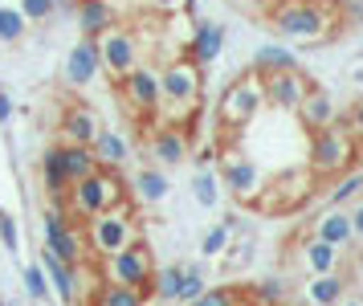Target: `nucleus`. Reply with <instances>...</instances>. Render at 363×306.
<instances>
[{
	"label": "nucleus",
	"instance_id": "17",
	"mask_svg": "<svg viewBox=\"0 0 363 306\" xmlns=\"http://www.w3.org/2000/svg\"><path fill=\"white\" fill-rule=\"evenodd\" d=\"M37 266L45 270V278H50V290L62 298V306H78V302H82V290H78V270L62 266L50 249H41V261H37Z\"/></svg>",
	"mask_w": 363,
	"mask_h": 306
},
{
	"label": "nucleus",
	"instance_id": "29",
	"mask_svg": "<svg viewBox=\"0 0 363 306\" xmlns=\"http://www.w3.org/2000/svg\"><path fill=\"white\" fill-rule=\"evenodd\" d=\"M167 176L160 172V168H143L139 176H135V196L143 200V204H160V200H167Z\"/></svg>",
	"mask_w": 363,
	"mask_h": 306
},
{
	"label": "nucleus",
	"instance_id": "11",
	"mask_svg": "<svg viewBox=\"0 0 363 306\" xmlns=\"http://www.w3.org/2000/svg\"><path fill=\"white\" fill-rule=\"evenodd\" d=\"M118 90H123V102H127L135 114L160 111V70H155V65L143 62L139 70H131L127 78L118 82Z\"/></svg>",
	"mask_w": 363,
	"mask_h": 306
},
{
	"label": "nucleus",
	"instance_id": "18",
	"mask_svg": "<svg viewBox=\"0 0 363 306\" xmlns=\"http://www.w3.org/2000/svg\"><path fill=\"white\" fill-rule=\"evenodd\" d=\"M220 49H225V25H216V21H200L196 29H192L188 62H196L200 70H204V65H213L216 58H220Z\"/></svg>",
	"mask_w": 363,
	"mask_h": 306
},
{
	"label": "nucleus",
	"instance_id": "34",
	"mask_svg": "<svg viewBox=\"0 0 363 306\" xmlns=\"http://www.w3.org/2000/svg\"><path fill=\"white\" fill-rule=\"evenodd\" d=\"M355 196H363V172H351V176H343L330 188V209H343L347 200H355Z\"/></svg>",
	"mask_w": 363,
	"mask_h": 306
},
{
	"label": "nucleus",
	"instance_id": "24",
	"mask_svg": "<svg viewBox=\"0 0 363 306\" xmlns=\"http://www.w3.org/2000/svg\"><path fill=\"white\" fill-rule=\"evenodd\" d=\"M78 29L86 37H102L106 29H115V9L111 0H78Z\"/></svg>",
	"mask_w": 363,
	"mask_h": 306
},
{
	"label": "nucleus",
	"instance_id": "35",
	"mask_svg": "<svg viewBox=\"0 0 363 306\" xmlns=\"http://www.w3.org/2000/svg\"><path fill=\"white\" fill-rule=\"evenodd\" d=\"M21 282H25V294L33 298V302H45L50 298V278H45V270L41 266H25V274H21Z\"/></svg>",
	"mask_w": 363,
	"mask_h": 306
},
{
	"label": "nucleus",
	"instance_id": "13",
	"mask_svg": "<svg viewBox=\"0 0 363 306\" xmlns=\"http://www.w3.org/2000/svg\"><path fill=\"white\" fill-rule=\"evenodd\" d=\"M57 131H62V143L90 147L94 139H99L102 119L94 114V106H86V102H69L66 114H62V123H57Z\"/></svg>",
	"mask_w": 363,
	"mask_h": 306
},
{
	"label": "nucleus",
	"instance_id": "46",
	"mask_svg": "<svg viewBox=\"0 0 363 306\" xmlns=\"http://www.w3.org/2000/svg\"><path fill=\"white\" fill-rule=\"evenodd\" d=\"M253 4H274V0H253Z\"/></svg>",
	"mask_w": 363,
	"mask_h": 306
},
{
	"label": "nucleus",
	"instance_id": "12",
	"mask_svg": "<svg viewBox=\"0 0 363 306\" xmlns=\"http://www.w3.org/2000/svg\"><path fill=\"white\" fill-rule=\"evenodd\" d=\"M102 70V58H99V41L94 37H82L78 45L66 53V65H62V78H66V86H74V90H82V86H90V82L99 78Z\"/></svg>",
	"mask_w": 363,
	"mask_h": 306
},
{
	"label": "nucleus",
	"instance_id": "27",
	"mask_svg": "<svg viewBox=\"0 0 363 306\" xmlns=\"http://www.w3.org/2000/svg\"><path fill=\"white\" fill-rule=\"evenodd\" d=\"M343 278L339 274H323V278H311L306 282V302L311 306H339L343 302Z\"/></svg>",
	"mask_w": 363,
	"mask_h": 306
},
{
	"label": "nucleus",
	"instance_id": "6",
	"mask_svg": "<svg viewBox=\"0 0 363 306\" xmlns=\"http://www.w3.org/2000/svg\"><path fill=\"white\" fill-rule=\"evenodd\" d=\"M102 274H106V286H127V290L147 294L151 278H155V261H151V249L143 241L127 245L123 253H111L102 258Z\"/></svg>",
	"mask_w": 363,
	"mask_h": 306
},
{
	"label": "nucleus",
	"instance_id": "14",
	"mask_svg": "<svg viewBox=\"0 0 363 306\" xmlns=\"http://www.w3.org/2000/svg\"><path fill=\"white\" fill-rule=\"evenodd\" d=\"M262 86H265V102H274V106H281V111H298V106H302V98H306V90H311V82H306L302 70L265 74Z\"/></svg>",
	"mask_w": 363,
	"mask_h": 306
},
{
	"label": "nucleus",
	"instance_id": "10",
	"mask_svg": "<svg viewBox=\"0 0 363 306\" xmlns=\"http://www.w3.org/2000/svg\"><path fill=\"white\" fill-rule=\"evenodd\" d=\"M311 184H314V176L306 172V168L286 172V176H278L269 188H262V196H257V209H274V212L298 209V204L311 196Z\"/></svg>",
	"mask_w": 363,
	"mask_h": 306
},
{
	"label": "nucleus",
	"instance_id": "45",
	"mask_svg": "<svg viewBox=\"0 0 363 306\" xmlns=\"http://www.w3.org/2000/svg\"><path fill=\"white\" fill-rule=\"evenodd\" d=\"M339 306H363V298H343Z\"/></svg>",
	"mask_w": 363,
	"mask_h": 306
},
{
	"label": "nucleus",
	"instance_id": "5",
	"mask_svg": "<svg viewBox=\"0 0 363 306\" xmlns=\"http://www.w3.org/2000/svg\"><path fill=\"white\" fill-rule=\"evenodd\" d=\"M265 106V86H262V74H241V78L229 82V90L220 94V102H216V119H220V127H245V123H253L257 119V111Z\"/></svg>",
	"mask_w": 363,
	"mask_h": 306
},
{
	"label": "nucleus",
	"instance_id": "22",
	"mask_svg": "<svg viewBox=\"0 0 363 306\" xmlns=\"http://www.w3.org/2000/svg\"><path fill=\"white\" fill-rule=\"evenodd\" d=\"M298 114H302V123L311 131H323V127H335V98L327 94V90H306V98H302V106H298Z\"/></svg>",
	"mask_w": 363,
	"mask_h": 306
},
{
	"label": "nucleus",
	"instance_id": "8",
	"mask_svg": "<svg viewBox=\"0 0 363 306\" xmlns=\"http://www.w3.org/2000/svg\"><path fill=\"white\" fill-rule=\"evenodd\" d=\"M99 41V58H102V70L111 74L115 82H123L131 70H139L143 65V53H139V37H135L131 29H106L102 37H94Z\"/></svg>",
	"mask_w": 363,
	"mask_h": 306
},
{
	"label": "nucleus",
	"instance_id": "16",
	"mask_svg": "<svg viewBox=\"0 0 363 306\" xmlns=\"http://www.w3.org/2000/svg\"><path fill=\"white\" fill-rule=\"evenodd\" d=\"M311 237L335 245L339 253H343V249H351V245H355V225H351V212H347V209L318 212V217H314V233H311Z\"/></svg>",
	"mask_w": 363,
	"mask_h": 306
},
{
	"label": "nucleus",
	"instance_id": "9",
	"mask_svg": "<svg viewBox=\"0 0 363 306\" xmlns=\"http://www.w3.org/2000/svg\"><path fill=\"white\" fill-rule=\"evenodd\" d=\"M45 249H50L62 266H69V270H78L86 261V253H90V249H86V237L78 233V225L66 221L57 209L45 212Z\"/></svg>",
	"mask_w": 363,
	"mask_h": 306
},
{
	"label": "nucleus",
	"instance_id": "19",
	"mask_svg": "<svg viewBox=\"0 0 363 306\" xmlns=\"http://www.w3.org/2000/svg\"><path fill=\"white\" fill-rule=\"evenodd\" d=\"M41 180H45V192H50V209L66 212L69 180H66V168H62V147L57 143L45 147V155H41Z\"/></svg>",
	"mask_w": 363,
	"mask_h": 306
},
{
	"label": "nucleus",
	"instance_id": "32",
	"mask_svg": "<svg viewBox=\"0 0 363 306\" xmlns=\"http://www.w3.org/2000/svg\"><path fill=\"white\" fill-rule=\"evenodd\" d=\"M208 290V278L200 266H184V282H180V306H192L200 294Z\"/></svg>",
	"mask_w": 363,
	"mask_h": 306
},
{
	"label": "nucleus",
	"instance_id": "39",
	"mask_svg": "<svg viewBox=\"0 0 363 306\" xmlns=\"http://www.w3.org/2000/svg\"><path fill=\"white\" fill-rule=\"evenodd\" d=\"M257 298H262L265 306H278L281 298H286V286H281L278 278H265L262 286H257Z\"/></svg>",
	"mask_w": 363,
	"mask_h": 306
},
{
	"label": "nucleus",
	"instance_id": "20",
	"mask_svg": "<svg viewBox=\"0 0 363 306\" xmlns=\"http://www.w3.org/2000/svg\"><path fill=\"white\" fill-rule=\"evenodd\" d=\"M298 261H302V270L311 278H323V274H339V261H343V253L335 249V245L318 241V237H306L302 241V249H298Z\"/></svg>",
	"mask_w": 363,
	"mask_h": 306
},
{
	"label": "nucleus",
	"instance_id": "36",
	"mask_svg": "<svg viewBox=\"0 0 363 306\" xmlns=\"http://www.w3.org/2000/svg\"><path fill=\"white\" fill-rule=\"evenodd\" d=\"M25 16H21V9H9V4H0V41H21L25 37Z\"/></svg>",
	"mask_w": 363,
	"mask_h": 306
},
{
	"label": "nucleus",
	"instance_id": "44",
	"mask_svg": "<svg viewBox=\"0 0 363 306\" xmlns=\"http://www.w3.org/2000/svg\"><path fill=\"white\" fill-rule=\"evenodd\" d=\"M351 225H355V241L363 245V196H359V204H355V212H351Z\"/></svg>",
	"mask_w": 363,
	"mask_h": 306
},
{
	"label": "nucleus",
	"instance_id": "42",
	"mask_svg": "<svg viewBox=\"0 0 363 306\" xmlns=\"http://www.w3.org/2000/svg\"><path fill=\"white\" fill-rule=\"evenodd\" d=\"M229 253H233V258H229V270H237V266H249V258H253V249H249V241H245V245H233Z\"/></svg>",
	"mask_w": 363,
	"mask_h": 306
},
{
	"label": "nucleus",
	"instance_id": "31",
	"mask_svg": "<svg viewBox=\"0 0 363 306\" xmlns=\"http://www.w3.org/2000/svg\"><path fill=\"white\" fill-rule=\"evenodd\" d=\"M192 196H196L200 209H216V204H220V180H216L213 172H196V180H192Z\"/></svg>",
	"mask_w": 363,
	"mask_h": 306
},
{
	"label": "nucleus",
	"instance_id": "41",
	"mask_svg": "<svg viewBox=\"0 0 363 306\" xmlns=\"http://www.w3.org/2000/svg\"><path fill=\"white\" fill-rule=\"evenodd\" d=\"M147 4L155 9V13H164V16H176V13H188V9H192L196 0H147Z\"/></svg>",
	"mask_w": 363,
	"mask_h": 306
},
{
	"label": "nucleus",
	"instance_id": "40",
	"mask_svg": "<svg viewBox=\"0 0 363 306\" xmlns=\"http://www.w3.org/2000/svg\"><path fill=\"white\" fill-rule=\"evenodd\" d=\"M347 135L355 139V147H363V98L351 106V114H347Z\"/></svg>",
	"mask_w": 363,
	"mask_h": 306
},
{
	"label": "nucleus",
	"instance_id": "15",
	"mask_svg": "<svg viewBox=\"0 0 363 306\" xmlns=\"http://www.w3.org/2000/svg\"><path fill=\"white\" fill-rule=\"evenodd\" d=\"M225 188H229L241 204H257L265 180H262V172H257V163L253 160H245V155H229V160H225Z\"/></svg>",
	"mask_w": 363,
	"mask_h": 306
},
{
	"label": "nucleus",
	"instance_id": "28",
	"mask_svg": "<svg viewBox=\"0 0 363 306\" xmlns=\"http://www.w3.org/2000/svg\"><path fill=\"white\" fill-rule=\"evenodd\" d=\"M281 70H298V58L290 53V49L281 45H262L257 53H253V74H281Z\"/></svg>",
	"mask_w": 363,
	"mask_h": 306
},
{
	"label": "nucleus",
	"instance_id": "7",
	"mask_svg": "<svg viewBox=\"0 0 363 306\" xmlns=\"http://www.w3.org/2000/svg\"><path fill=\"white\" fill-rule=\"evenodd\" d=\"M355 160V139L347 127H323L311 139V176H339Z\"/></svg>",
	"mask_w": 363,
	"mask_h": 306
},
{
	"label": "nucleus",
	"instance_id": "47",
	"mask_svg": "<svg viewBox=\"0 0 363 306\" xmlns=\"http://www.w3.org/2000/svg\"><path fill=\"white\" fill-rule=\"evenodd\" d=\"M53 4H57V9H62V0H53Z\"/></svg>",
	"mask_w": 363,
	"mask_h": 306
},
{
	"label": "nucleus",
	"instance_id": "43",
	"mask_svg": "<svg viewBox=\"0 0 363 306\" xmlns=\"http://www.w3.org/2000/svg\"><path fill=\"white\" fill-rule=\"evenodd\" d=\"M4 123H13V98H9V90L0 86V127Z\"/></svg>",
	"mask_w": 363,
	"mask_h": 306
},
{
	"label": "nucleus",
	"instance_id": "26",
	"mask_svg": "<svg viewBox=\"0 0 363 306\" xmlns=\"http://www.w3.org/2000/svg\"><path fill=\"white\" fill-rule=\"evenodd\" d=\"M180 282H184V266H164V270H155V278H151V290L147 298H155V302H180Z\"/></svg>",
	"mask_w": 363,
	"mask_h": 306
},
{
	"label": "nucleus",
	"instance_id": "37",
	"mask_svg": "<svg viewBox=\"0 0 363 306\" xmlns=\"http://www.w3.org/2000/svg\"><path fill=\"white\" fill-rule=\"evenodd\" d=\"M192 306H241V298H237L233 286H208V290L200 294Z\"/></svg>",
	"mask_w": 363,
	"mask_h": 306
},
{
	"label": "nucleus",
	"instance_id": "48",
	"mask_svg": "<svg viewBox=\"0 0 363 306\" xmlns=\"http://www.w3.org/2000/svg\"><path fill=\"white\" fill-rule=\"evenodd\" d=\"M0 306H4V298H0Z\"/></svg>",
	"mask_w": 363,
	"mask_h": 306
},
{
	"label": "nucleus",
	"instance_id": "4",
	"mask_svg": "<svg viewBox=\"0 0 363 306\" xmlns=\"http://www.w3.org/2000/svg\"><path fill=\"white\" fill-rule=\"evenodd\" d=\"M139 241V229H135L131 204L111 212H99L94 221H86V249L99 253V258H111V253H123L127 245Z\"/></svg>",
	"mask_w": 363,
	"mask_h": 306
},
{
	"label": "nucleus",
	"instance_id": "30",
	"mask_svg": "<svg viewBox=\"0 0 363 306\" xmlns=\"http://www.w3.org/2000/svg\"><path fill=\"white\" fill-rule=\"evenodd\" d=\"M94 306H147V294L127 290V286H102L94 294Z\"/></svg>",
	"mask_w": 363,
	"mask_h": 306
},
{
	"label": "nucleus",
	"instance_id": "21",
	"mask_svg": "<svg viewBox=\"0 0 363 306\" xmlns=\"http://www.w3.org/2000/svg\"><path fill=\"white\" fill-rule=\"evenodd\" d=\"M151 155L164 163V168H176V163L188 160V135L176 127H160L151 135Z\"/></svg>",
	"mask_w": 363,
	"mask_h": 306
},
{
	"label": "nucleus",
	"instance_id": "23",
	"mask_svg": "<svg viewBox=\"0 0 363 306\" xmlns=\"http://www.w3.org/2000/svg\"><path fill=\"white\" fill-rule=\"evenodd\" d=\"M90 151H94L99 168H111V172H118V168L127 163V155H131L127 139H123L118 131H111V127H102V131H99V139L90 143Z\"/></svg>",
	"mask_w": 363,
	"mask_h": 306
},
{
	"label": "nucleus",
	"instance_id": "2",
	"mask_svg": "<svg viewBox=\"0 0 363 306\" xmlns=\"http://www.w3.org/2000/svg\"><path fill=\"white\" fill-rule=\"evenodd\" d=\"M200 90H204V70L188 58H172L160 70V111L167 123H188L200 111Z\"/></svg>",
	"mask_w": 363,
	"mask_h": 306
},
{
	"label": "nucleus",
	"instance_id": "25",
	"mask_svg": "<svg viewBox=\"0 0 363 306\" xmlns=\"http://www.w3.org/2000/svg\"><path fill=\"white\" fill-rule=\"evenodd\" d=\"M57 147H62V168H66L69 184H78V180H86V176L99 172V160H94L90 147H69V143H57Z\"/></svg>",
	"mask_w": 363,
	"mask_h": 306
},
{
	"label": "nucleus",
	"instance_id": "3",
	"mask_svg": "<svg viewBox=\"0 0 363 306\" xmlns=\"http://www.w3.org/2000/svg\"><path fill=\"white\" fill-rule=\"evenodd\" d=\"M123 204H131V200H127V184L118 180V172H111V168H99L94 176H86V180H78V184H69L66 212H62V217H74V225H86V221H94L99 212L123 209Z\"/></svg>",
	"mask_w": 363,
	"mask_h": 306
},
{
	"label": "nucleus",
	"instance_id": "33",
	"mask_svg": "<svg viewBox=\"0 0 363 306\" xmlns=\"http://www.w3.org/2000/svg\"><path fill=\"white\" fill-rule=\"evenodd\" d=\"M229 237H233V221H220L204 233V241H200V253L204 258H220L225 249H229Z\"/></svg>",
	"mask_w": 363,
	"mask_h": 306
},
{
	"label": "nucleus",
	"instance_id": "38",
	"mask_svg": "<svg viewBox=\"0 0 363 306\" xmlns=\"http://www.w3.org/2000/svg\"><path fill=\"white\" fill-rule=\"evenodd\" d=\"M0 241H4V249H9V253H17V249H21V233H17V221H13L9 212H0Z\"/></svg>",
	"mask_w": 363,
	"mask_h": 306
},
{
	"label": "nucleus",
	"instance_id": "1",
	"mask_svg": "<svg viewBox=\"0 0 363 306\" xmlns=\"http://www.w3.org/2000/svg\"><path fill=\"white\" fill-rule=\"evenodd\" d=\"M269 25L298 45H323L327 37H335L339 16L330 13L323 0H274L269 9Z\"/></svg>",
	"mask_w": 363,
	"mask_h": 306
}]
</instances>
